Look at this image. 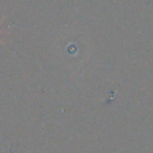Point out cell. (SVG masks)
<instances>
[{"mask_svg":"<svg viewBox=\"0 0 153 153\" xmlns=\"http://www.w3.org/2000/svg\"><path fill=\"white\" fill-rule=\"evenodd\" d=\"M0 34H1V30H0ZM0 43H1V44H2V45H5L4 43H3V41L1 40V38H0Z\"/></svg>","mask_w":153,"mask_h":153,"instance_id":"6da1fadb","label":"cell"}]
</instances>
